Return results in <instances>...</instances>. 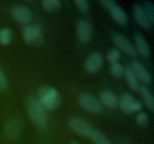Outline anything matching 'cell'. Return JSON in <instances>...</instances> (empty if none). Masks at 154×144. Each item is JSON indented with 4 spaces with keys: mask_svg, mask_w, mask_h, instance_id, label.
I'll use <instances>...</instances> for the list:
<instances>
[{
    "mask_svg": "<svg viewBox=\"0 0 154 144\" xmlns=\"http://www.w3.org/2000/svg\"><path fill=\"white\" fill-rule=\"evenodd\" d=\"M26 106L27 114L31 121L40 129L45 128L48 120L47 110L39 102L37 98L32 96L28 98Z\"/></svg>",
    "mask_w": 154,
    "mask_h": 144,
    "instance_id": "1",
    "label": "cell"
},
{
    "mask_svg": "<svg viewBox=\"0 0 154 144\" xmlns=\"http://www.w3.org/2000/svg\"><path fill=\"white\" fill-rule=\"evenodd\" d=\"M37 98L46 110H55L61 103V97L59 92L49 86H43L39 88Z\"/></svg>",
    "mask_w": 154,
    "mask_h": 144,
    "instance_id": "2",
    "label": "cell"
},
{
    "mask_svg": "<svg viewBox=\"0 0 154 144\" xmlns=\"http://www.w3.org/2000/svg\"><path fill=\"white\" fill-rule=\"evenodd\" d=\"M22 37L27 44L39 45L43 39L42 27L37 24H28L23 29Z\"/></svg>",
    "mask_w": 154,
    "mask_h": 144,
    "instance_id": "3",
    "label": "cell"
},
{
    "mask_svg": "<svg viewBox=\"0 0 154 144\" xmlns=\"http://www.w3.org/2000/svg\"><path fill=\"white\" fill-rule=\"evenodd\" d=\"M118 105L120 110L126 114L138 112L142 109V104L139 100L128 92H124L118 99Z\"/></svg>",
    "mask_w": 154,
    "mask_h": 144,
    "instance_id": "4",
    "label": "cell"
},
{
    "mask_svg": "<svg viewBox=\"0 0 154 144\" xmlns=\"http://www.w3.org/2000/svg\"><path fill=\"white\" fill-rule=\"evenodd\" d=\"M79 104L84 110L93 114H100L102 111V106L96 98L90 94L84 93L78 98Z\"/></svg>",
    "mask_w": 154,
    "mask_h": 144,
    "instance_id": "5",
    "label": "cell"
},
{
    "mask_svg": "<svg viewBox=\"0 0 154 144\" xmlns=\"http://www.w3.org/2000/svg\"><path fill=\"white\" fill-rule=\"evenodd\" d=\"M69 125L72 131L84 137H90L94 129L88 122L80 117H73L69 119Z\"/></svg>",
    "mask_w": 154,
    "mask_h": 144,
    "instance_id": "6",
    "label": "cell"
},
{
    "mask_svg": "<svg viewBox=\"0 0 154 144\" xmlns=\"http://www.w3.org/2000/svg\"><path fill=\"white\" fill-rule=\"evenodd\" d=\"M12 18L20 24H29L32 20V11L23 5H15L11 10Z\"/></svg>",
    "mask_w": 154,
    "mask_h": 144,
    "instance_id": "7",
    "label": "cell"
},
{
    "mask_svg": "<svg viewBox=\"0 0 154 144\" xmlns=\"http://www.w3.org/2000/svg\"><path fill=\"white\" fill-rule=\"evenodd\" d=\"M111 39H112L113 43L116 45L117 48L123 50V52H125L130 56H136L137 51L135 46L124 36L119 33H113Z\"/></svg>",
    "mask_w": 154,
    "mask_h": 144,
    "instance_id": "8",
    "label": "cell"
},
{
    "mask_svg": "<svg viewBox=\"0 0 154 144\" xmlns=\"http://www.w3.org/2000/svg\"><path fill=\"white\" fill-rule=\"evenodd\" d=\"M76 32L80 42L87 44L90 41L93 36V27L88 21L81 20L77 23Z\"/></svg>",
    "mask_w": 154,
    "mask_h": 144,
    "instance_id": "9",
    "label": "cell"
},
{
    "mask_svg": "<svg viewBox=\"0 0 154 144\" xmlns=\"http://www.w3.org/2000/svg\"><path fill=\"white\" fill-rule=\"evenodd\" d=\"M131 69L135 74V76L144 85H150L152 82V76L148 70L140 62L133 60L131 62Z\"/></svg>",
    "mask_w": 154,
    "mask_h": 144,
    "instance_id": "10",
    "label": "cell"
},
{
    "mask_svg": "<svg viewBox=\"0 0 154 144\" xmlns=\"http://www.w3.org/2000/svg\"><path fill=\"white\" fill-rule=\"evenodd\" d=\"M103 64V57L99 52H93L88 56L84 62L85 70L90 74H95L100 70Z\"/></svg>",
    "mask_w": 154,
    "mask_h": 144,
    "instance_id": "11",
    "label": "cell"
},
{
    "mask_svg": "<svg viewBox=\"0 0 154 144\" xmlns=\"http://www.w3.org/2000/svg\"><path fill=\"white\" fill-rule=\"evenodd\" d=\"M99 102L108 109H115L118 106V98L114 92L108 89L102 90L99 93Z\"/></svg>",
    "mask_w": 154,
    "mask_h": 144,
    "instance_id": "12",
    "label": "cell"
},
{
    "mask_svg": "<svg viewBox=\"0 0 154 144\" xmlns=\"http://www.w3.org/2000/svg\"><path fill=\"white\" fill-rule=\"evenodd\" d=\"M133 14L135 16V20L142 28L145 29H150L152 27L151 22H150L149 19L147 18V15L144 13L142 8V6L139 3H135L133 5Z\"/></svg>",
    "mask_w": 154,
    "mask_h": 144,
    "instance_id": "13",
    "label": "cell"
},
{
    "mask_svg": "<svg viewBox=\"0 0 154 144\" xmlns=\"http://www.w3.org/2000/svg\"><path fill=\"white\" fill-rule=\"evenodd\" d=\"M111 17L114 21L121 26H126L128 22V17L124 10L117 4L114 3L109 9Z\"/></svg>",
    "mask_w": 154,
    "mask_h": 144,
    "instance_id": "14",
    "label": "cell"
},
{
    "mask_svg": "<svg viewBox=\"0 0 154 144\" xmlns=\"http://www.w3.org/2000/svg\"><path fill=\"white\" fill-rule=\"evenodd\" d=\"M21 122L17 118H11L5 125V134L9 138H15L21 130Z\"/></svg>",
    "mask_w": 154,
    "mask_h": 144,
    "instance_id": "15",
    "label": "cell"
},
{
    "mask_svg": "<svg viewBox=\"0 0 154 144\" xmlns=\"http://www.w3.org/2000/svg\"><path fill=\"white\" fill-rule=\"evenodd\" d=\"M134 39H135V48L136 51H138L144 58H149L150 56V49L144 38L141 34L138 33L135 34Z\"/></svg>",
    "mask_w": 154,
    "mask_h": 144,
    "instance_id": "16",
    "label": "cell"
},
{
    "mask_svg": "<svg viewBox=\"0 0 154 144\" xmlns=\"http://www.w3.org/2000/svg\"><path fill=\"white\" fill-rule=\"evenodd\" d=\"M123 76H124L126 83H127L129 88H131L132 91H138V88H139L138 79L136 78L135 74L133 73L130 67L125 68Z\"/></svg>",
    "mask_w": 154,
    "mask_h": 144,
    "instance_id": "17",
    "label": "cell"
},
{
    "mask_svg": "<svg viewBox=\"0 0 154 144\" xmlns=\"http://www.w3.org/2000/svg\"><path fill=\"white\" fill-rule=\"evenodd\" d=\"M140 93H141V96H142L143 99H144V101L145 103V104L147 105V106L148 107V109L150 110L151 112H153L154 110V100L153 97L152 93L150 92V90L144 86L139 87L138 88Z\"/></svg>",
    "mask_w": 154,
    "mask_h": 144,
    "instance_id": "18",
    "label": "cell"
},
{
    "mask_svg": "<svg viewBox=\"0 0 154 144\" xmlns=\"http://www.w3.org/2000/svg\"><path fill=\"white\" fill-rule=\"evenodd\" d=\"M90 138L94 144H111L109 140L100 130L93 129Z\"/></svg>",
    "mask_w": 154,
    "mask_h": 144,
    "instance_id": "19",
    "label": "cell"
},
{
    "mask_svg": "<svg viewBox=\"0 0 154 144\" xmlns=\"http://www.w3.org/2000/svg\"><path fill=\"white\" fill-rule=\"evenodd\" d=\"M12 40V32L11 28L5 27L0 29V44L7 46Z\"/></svg>",
    "mask_w": 154,
    "mask_h": 144,
    "instance_id": "20",
    "label": "cell"
},
{
    "mask_svg": "<svg viewBox=\"0 0 154 144\" xmlns=\"http://www.w3.org/2000/svg\"><path fill=\"white\" fill-rule=\"evenodd\" d=\"M42 5L47 11H56L61 7V2L59 0H44L42 2Z\"/></svg>",
    "mask_w": 154,
    "mask_h": 144,
    "instance_id": "21",
    "label": "cell"
},
{
    "mask_svg": "<svg viewBox=\"0 0 154 144\" xmlns=\"http://www.w3.org/2000/svg\"><path fill=\"white\" fill-rule=\"evenodd\" d=\"M142 8L144 10V13L147 15V18L149 19L150 22L153 25L154 22V6L152 2L150 1H144L143 4H141Z\"/></svg>",
    "mask_w": 154,
    "mask_h": 144,
    "instance_id": "22",
    "label": "cell"
},
{
    "mask_svg": "<svg viewBox=\"0 0 154 144\" xmlns=\"http://www.w3.org/2000/svg\"><path fill=\"white\" fill-rule=\"evenodd\" d=\"M123 72H124V68L119 62L111 64L110 73L111 74V75L115 77H121L123 76Z\"/></svg>",
    "mask_w": 154,
    "mask_h": 144,
    "instance_id": "23",
    "label": "cell"
},
{
    "mask_svg": "<svg viewBox=\"0 0 154 144\" xmlns=\"http://www.w3.org/2000/svg\"><path fill=\"white\" fill-rule=\"evenodd\" d=\"M120 58V53L117 49H111L107 53V59L111 64L118 62Z\"/></svg>",
    "mask_w": 154,
    "mask_h": 144,
    "instance_id": "24",
    "label": "cell"
},
{
    "mask_svg": "<svg viewBox=\"0 0 154 144\" xmlns=\"http://www.w3.org/2000/svg\"><path fill=\"white\" fill-rule=\"evenodd\" d=\"M135 122L141 127H144L149 122V118L145 112H139L135 117Z\"/></svg>",
    "mask_w": 154,
    "mask_h": 144,
    "instance_id": "25",
    "label": "cell"
},
{
    "mask_svg": "<svg viewBox=\"0 0 154 144\" xmlns=\"http://www.w3.org/2000/svg\"><path fill=\"white\" fill-rule=\"evenodd\" d=\"M74 3H75V6L78 8V10L82 13H87L90 9L88 2L85 1V0H75Z\"/></svg>",
    "mask_w": 154,
    "mask_h": 144,
    "instance_id": "26",
    "label": "cell"
},
{
    "mask_svg": "<svg viewBox=\"0 0 154 144\" xmlns=\"http://www.w3.org/2000/svg\"><path fill=\"white\" fill-rule=\"evenodd\" d=\"M8 86V80L4 72L0 68V91H3Z\"/></svg>",
    "mask_w": 154,
    "mask_h": 144,
    "instance_id": "27",
    "label": "cell"
},
{
    "mask_svg": "<svg viewBox=\"0 0 154 144\" xmlns=\"http://www.w3.org/2000/svg\"><path fill=\"white\" fill-rule=\"evenodd\" d=\"M115 2H114V0H101L99 1V3L107 9H109Z\"/></svg>",
    "mask_w": 154,
    "mask_h": 144,
    "instance_id": "28",
    "label": "cell"
},
{
    "mask_svg": "<svg viewBox=\"0 0 154 144\" xmlns=\"http://www.w3.org/2000/svg\"><path fill=\"white\" fill-rule=\"evenodd\" d=\"M69 144H80V143L79 142H76V141H72V142H71Z\"/></svg>",
    "mask_w": 154,
    "mask_h": 144,
    "instance_id": "29",
    "label": "cell"
}]
</instances>
